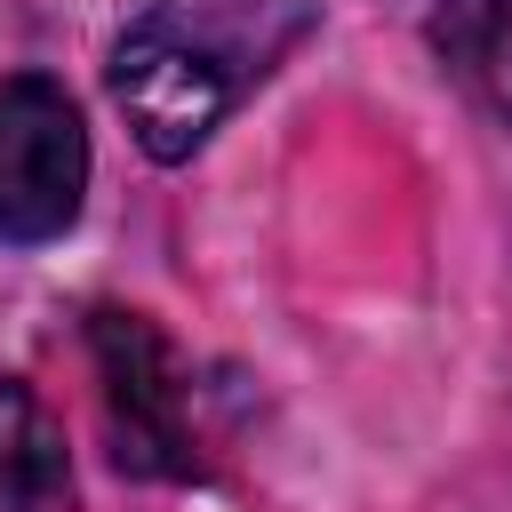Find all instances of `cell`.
<instances>
[{
  "instance_id": "cell-6",
  "label": "cell",
  "mask_w": 512,
  "mask_h": 512,
  "mask_svg": "<svg viewBox=\"0 0 512 512\" xmlns=\"http://www.w3.org/2000/svg\"><path fill=\"white\" fill-rule=\"evenodd\" d=\"M488 8H496V0H432V16H440V40H456V32H464V24H480Z\"/></svg>"
},
{
  "instance_id": "cell-4",
  "label": "cell",
  "mask_w": 512,
  "mask_h": 512,
  "mask_svg": "<svg viewBox=\"0 0 512 512\" xmlns=\"http://www.w3.org/2000/svg\"><path fill=\"white\" fill-rule=\"evenodd\" d=\"M64 504H72L64 424L40 408L24 376H0V512H64Z\"/></svg>"
},
{
  "instance_id": "cell-5",
  "label": "cell",
  "mask_w": 512,
  "mask_h": 512,
  "mask_svg": "<svg viewBox=\"0 0 512 512\" xmlns=\"http://www.w3.org/2000/svg\"><path fill=\"white\" fill-rule=\"evenodd\" d=\"M448 48V64H464V80L512 120V0H496L480 24H464L456 40H440Z\"/></svg>"
},
{
  "instance_id": "cell-2",
  "label": "cell",
  "mask_w": 512,
  "mask_h": 512,
  "mask_svg": "<svg viewBox=\"0 0 512 512\" xmlns=\"http://www.w3.org/2000/svg\"><path fill=\"white\" fill-rule=\"evenodd\" d=\"M88 352H96V384H104V432L120 472L136 480H192V416H184V368L176 344L120 304L88 312Z\"/></svg>"
},
{
  "instance_id": "cell-1",
  "label": "cell",
  "mask_w": 512,
  "mask_h": 512,
  "mask_svg": "<svg viewBox=\"0 0 512 512\" xmlns=\"http://www.w3.org/2000/svg\"><path fill=\"white\" fill-rule=\"evenodd\" d=\"M280 0H216V8H152L112 40V96L152 160H192L216 120L240 104L248 80L272 72V56L304 24L256 32Z\"/></svg>"
},
{
  "instance_id": "cell-3",
  "label": "cell",
  "mask_w": 512,
  "mask_h": 512,
  "mask_svg": "<svg viewBox=\"0 0 512 512\" xmlns=\"http://www.w3.org/2000/svg\"><path fill=\"white\" fill-rule=\"evenodd\" d=\"M88 192V128L72 96L40 72L0 80V240L40 248L80 216Z\"/></svg>"
}]
</instances>
